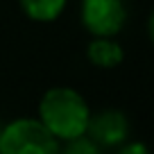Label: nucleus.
I'll return each mask as SVG.
<instances>
[{
    "label": "nucleus",
    "mask_w": 154,
    "mask_h": 154,
    "mask_svg": "<svg viewBox=\"0 0 154 154\" xmlns=\"http://www.w3.org/2000/svg\"><path fill=\"white\" fill-rule=\"evenodd\" d=\"M91 118L86 100L82 93L68 86H54L45 91L38 102V118L36 120L50 131L57 140H75L86 134V125Z\"/></svg>",
    "instance_id": "f257e3e1"
},
{
    "label": "nucleus",
    "mask_w": 154,
    "mask_h": 154,
    "mask_svg": "<svg viewBox=\"0 0 154 154\" xmlns=\"http://www.w3.org/2000/svg\"><path fill=\"white\" fill-rule=\"evenodd\" d=\"M59 147L36 118H16L0 131V154H59Z\"/></svg>",
    "instance_id": "f03ea898"
},
{
    "label": "nucleus",
    "mask_w": 154,
    "mask_h": 154,
    "mask_svg": "<svg viewBox=\"0 0 154 154\" xmlns=\"http://www.w3.org/2000/svg\"><path fill=\"white\" fill-rule=\"evenodd\" d=\"M82 25L93 38H113L127 23L122 0H82Z\"/></svg>",
    "instance_id": "7ed1b4c3"
},
{
    "label": "nucleus",
    "mask_w": 154,
    "mask_h": 154,
    "mask_svg": "<svg viewBox=\"0 0 154 154\" xmlns=\"http://www.w3.org/2000/svg\"><path fill=\"white\" fill-rule=\"evenodd\" d=\"M86 136L100 149L104 147H120L129 138V120L118 109H106L91 116L86 125Z\"/></svg>",
    "instance_id": "20e7f679"
},
{
    "label": "nucleus",
    "mask_w": 154,
    "mask_h": 154,
    "mask_svg": "<svg viewBox=\"0 0 154 154\" xmlns=\"http://www.w3.org/2000/svg\"><path fill=\"white\" fill-rule=\"evenodd\" d=\"M86 57L97 68H116L122 63L125 52L122 45L113 38H93L86 48Z\"/></svg>",
    "instance_id": "39448f33"
},
{
    "label": "nucleus",
    "mask_w": 154,
    "mask_h": 154,
    "mask_svg": "<svg viewBox=\"0 0 154 154\" xmlns=\"http://www.w3.org/2000/svg\"><path fill=\"white\" fill-rule=\"evenodd\" d=\"M68 0H18L20 9L27 18L36 23H52L61 16Z\"/></svg>",
    "instance_id": "423d86ee"
},
{
    "label": "nucleus",
    "mask_w": 154,
    "mask_h": 154,
    "mask_svg": "<svg viewBox=\"0 0 154 154\" xmlns=\"http://www.w3.org/2000/svg\"><path fill=\"white\" fill-rule=\"evenodd\" d=\"M59 154H102V149L95 143H91L86 136H82V138L68 140L63 147H59Z\"/></svg>",
    "instance_id": "0eeeda50"
},
{
    "label": "nucleus",
    "mask_w": 154,
    "mask_h": 154,
    "mask_svg": "<svg viewBox=\"0 0 154 154\" xmlns=\"http://www.w3.org/2000/svg\"><path fill=\"white\" fill-rule=\"evenodd\" d=\"M116 154H149V152H147V147H145V143H140V140H131V143L120 145Z\"/></svg>",
    "instance_id": "6e6552de"
},
{
    "label": "nucleus",
    "mask_w": 154,
    "mask_h": 154,
    "mask_svg": "<svg viewBox=\"0 0 154 154\" xmlns=\"http://www.w3.org/2000/svg\"><path fill=\"white\" fill-rule=\"evenodd\" d=\"M0 131H2V127H0Z\"/></svg>",
    "instance_id": "1a4fd4ad"
}]
</instances>
